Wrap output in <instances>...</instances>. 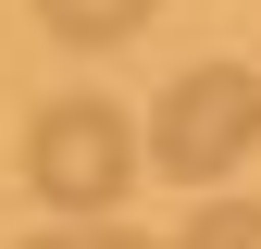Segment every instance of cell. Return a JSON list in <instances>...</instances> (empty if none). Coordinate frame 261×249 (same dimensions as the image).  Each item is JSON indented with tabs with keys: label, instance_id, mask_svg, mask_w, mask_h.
Here are the masks:
<instances>
[{
	"label": "cell",
	"instance_id": "6da1fadb",
	"mask_svg": "<svg viewBox=\"0 0 261 249\" xmlns=\"http://www.w3.org/2000/svg\"><path fill=\"white\" fill-rule=\"evenodd\" d=\"M25 187H38L50 212H75V225L124 212V187H137V124L112 100H87V87H62V100L25 124Z\"/></svg>",
	"mask_w": 261,
	"mask_h": 249
},
{
	"label": "cell",
	"instance_id": "7a4b0ae2",
	"mask_svg": "<svg viewBox=\"0 0 261 249\" xmlns=\"http://www.w3.org/2000/svg\"><path fill=\"white\" fill-rule=\"evenodd\" d=\"M249 137H261V75L249 62H187L174 87H162V112H149V162L162 175H187V187H224L249 162Z\"/></svg>",
	"mask_w": 261,
	"mask_h": 249
},
{
	"label": "cell",
	"instance_id": "3957f363",
	"mask_svg": "<svg viewBox=\"0 0 261 249\" xmlns=\"http://www.w3.org/2000/svg\"><path fill=\"white\" fill-rule=\"evenodd\" d=\"M149 13H162V0H38V25L62 50H112V38H137Z\"/></svg>",
	"mask_w": 261,
	"mask_h": 249
},
{
	"label": "cell",
	"instance_id": "277c9868",
	"mask_svg": "<svg viewBox=\"0 0 261 249\" xmlns=\"http://www.w3.org/2000/svg\"><path fill=\"white\" fill-rule=\"evenodd\" d=\"M174 249H261V200H199L174 225Z\"/></svg>",
	"mask_w": 261,
	"mask_h": 249
},
{
	"label": "cell",
	"instance_id": "5b68a950",
	"mask_svg": "<svg viewBox=\"0 0 261 249\" xmlns=\"http://www.w3.org/2000/svg\"><path fill=\"white\" fill-rule=\"evenodd\" d=\"M25 249H149V237H124V225H50V237H25Z\"/></svg>",
	"mask_w": 261,
	"mask_h": 249
}]
</instances>
